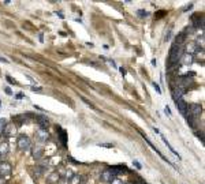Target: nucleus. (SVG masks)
<instances>
[{"label":"nucleus","mask_w":205,"mask_h":184,"mask_svg":"<svg viewBox=\"0 0 205 184\" xmlns=\"http://www.w3.org/2000/svg\"><path fill=\"white\" fill-rule=\"evenodd\" d=\"M180 59H183L182 63L186 64V66H187V64H191L193 61H194V60H193V55H185V56H182Z\"/></svg>","instance_id":"nucleus-14"},{"label":"nucleus","mask_w":205,"mask_h":184,"mask_svg":"<svg viewBox=\"0 0 205 184\" xmlns=\"http://www.w3.org/2000/svg\"><path fill=\"white\" fill-rule=\"evenodd\" d=\"M175 105H176V108H178V111L182 113L183 116L187 115L189 107H187V103H186L185 100H178V101H175Z\"/></svg>","instance_id":"nucleus-7"},{"label":"nucleus","mask_w":205,"mask_h":184,"mask_svg":"<svg viewBox=\"0 0 205 184\" xmlns=\"http://www.w3.org/2000/svg\"><path fill=\"white\" fill-rule=\"evenodd\" d=\"M17 146L21 151H27L31 149V140L27 135L22 134V135H19L18 139H17Z\"/></svg>","instance_id":"nucleus-2"},{"label":"nucleus","mask_w":205,"mask_h":184,"mask_svg":"<svg viewBox=\"0 0 205 184\" xmlns=\"http://www.w3.org/2000/svg\"><path fill=\"white\" fill-rule=\"evenodd\" d=\"M6 93H7V94H13V92H11V90H10L8 87H7V89H6Z\"/></svg>","instance_id":"nucleus-26"},{"label":"nucleus","mask_w":205,"mask_h":184,"mask_svg":"<svg viewBox=\"0 0 205 184\" xmlns=\"http://www.w3.org/2000/svg\"><path fill=\"white\" fill-rule=\"evenodd\" d=\"M7 79H8V82H10V83H14V85L17 83V82H15V81H14V79H13V78H11V76H7Z\"/></svg>","instance_id":"nucleus-23"},{"label":"nucleus","mask_w":205,"mask_h":184,"mask_svg":"<svg viewBox=\"0 0 205 184\" xmlns=\"http://www.w3.org/2000/svg\"><path fill=\"white\" fill-rule=\"evenodd\" d=\"M120 70V74H122V75H126V70L125 68H119Z\"/></svg>","instance_id":"nucleus-25"},{"label":"nucleus","mask_w":205,"mask_h":184,"mask_svg":"<svg viewBox=\"0 0 205 184\" xmlns=\"http://www.w3.org/2000/svg\"><path fill=\"white\" fill-rule=\"evenodd\" d=\"M42 172H44V168L42 166H34V169H33L34 177H40V176L42 175Z\"/></svg>","instance_id":"nucleus-15"},{"label":"nucleus","mask_w":205,"mask_h":184,"mask_svg":"<svg viewBox=\"0 0 205 184\" xmlns=\"http://www.w3.org/2000/svg\"><path fill=\"white\" fill-rule=\"evenodd\" d=\"M182 53H183V49L180 48L179 45L174 44L171 46V50H169V60H168V66H169V67L178 63V60L182 57Z\"/></svg>","instance_id":"nucleus-1"},{"label":"nucleus","mask_w":205,"mask_h":184,"mask_svg":"<svg viewBox=\"0 0 205 184\" xmlns=\"http://www.w3.org/2000/svg\"><path fill=\"white\" fill-rule=\"evenodd\" d=\"M185 40H186V37H185V33H180L179 36H178V37L175 38V44L180 46V45L183 44V41H185Z\"/></svg>","instance_id":"nucleus-16"},{"label":"nucleus","mask_w":205,"mask_h":184,"mask_svg":"<svg viewBox=\"0 0 205 184\" xmlns=\"http://www.w3.org/2000/svg\"><path fill=\"white\" fill-rule=\"evenodd\" d=\"M59 131H60V140H62V143H63V146H66V131L64 130H62V128H59Z\"/></svg>","instance_id":"nucleus-17"},{"label":"nucleus","mask_w":205,"mask_h":184,"mask_svg":"<svg viewBox=\"0 0 205 184\" xmlns=\"http://www.w3.org/2000/svg\"><path fill=\"white\" fill-rule=\"evenodd\" d=\"M13 173V165L8 161H0V176L7 180Z\"/></svg>","instance_id":"nucleus-3"},{"label":"nucleus","mask_w":205,"mask_h":184,"mask_svg":"<svg viewBox=\"0 0 205 184\" xmlns=\"http://www.w3.org/2000/svg\"><path fill=\"white\" fill-rule=\"evenodd\" d=\"M109 184H125V183H123V180H122L119 176H115V177L109 181Z\"/></svg>","instance_id":"nucleus-18"},{"label":"nucleus","mask_w":205,"mask_h":184,"mask_svg":"<svg viewBox=\"0 0 205 184\" xmlns=\"http://www.w3.org/2000/svg\"><path fill=\"white\" fill-rule=\"evenodd\" d=\"M31 157L36 160V161H41L42 157H44V147L40 146V145L33 146L31 147Z\"/></svg>","instance_id":"nucleus-4"},{"label":"nucleus","mask_w":205,"mask_h":184,"mask_svg":"<svg viewBox=\"0 0 205 184\" xmlns=\"http://www.w3.org/2000/svg\"><path fill=\"white\" fill-rule=\"evenodd\" d=\"M86 183V176L84 175H74L70 179V184H85Z\"/></svg>","instance_id":"nucleus-11"},{"label":"nucleus","mask_w":205,"mask_h":184,"mask_svg":"<svg viewBox=\"0 0 205 184\" xmlns=\"http://www.w3.org/2000/svg\"><path fill=\"white\" fill-rule=\"evenodd\" d=\"M134 184H144V181H137V183H134Z\"/></svg>","instance_id":"nucleus-30"},{"label":"nucleus","mask_w":205,"mask_h":184,"mask_svg":"<svg viewBox=\"0 0 205 184\" xmlns=\"http://www.w3.org/2000/svg\"><path fill=\"white\" fill-rule=\"evenodd\" d=\"M153 86H155V89H156V92H157V93H161V90H160V87H159V85H157L156 82L153 83Z\"/></svg>","instance_id":"nucleus-22"},{"label":"nucleus","mask_w":205,"mask_h":184,"mask_svg":"<svg viewBox=\"0 0 205 184\" xmlns=\"http://www.w3.org/2000/svg\"><path fill=\"white\" fill-rule=\"evenodd\" d=\"M0 61H4V63H8V60H6L4 57H0Z\"/></svg>","instance_id":"nucleus-29"},{"label":"nucleus","mask_w":205,"mask_h":184,"mask_svg":"<svg viewBox=\"0 0 205 184\" xmlns=\"http://www.w3.org/2000/svg\"><path fill=\"white\" fill-rule=\"evenodd\" d=\"M36 121H37L38 126H40L41 130H47V128L49 127V120L47 119V116H44V115H37Z\"/></svg>","instance_id":"nucleus-6"},{"label":"nucleus","mask_w":205,"mask_h":184,"mask_svg":"<svg viewBox=\"0 0 205 184\" xmlns=\"http://www.w3.org/2000/svg\"><path fill=\"white\" fill-rule=\"evenodd\" d=\"M164 14H165V11H159V13H157V14L155 15V17H156V18H163V17H164Z\"/></svg>","instance_id":"nucleus-21"},{"label":"nucleus","mask_w":205,"mask_h":184,"mask_svg":"<svg viewBox=\"0 0 205 184\" xmlns=\"http://www.w3.org/2000/svg\"><path fill=\"white\" fill-rule=\"evenodd\" d=\"M59 181H62V176H60V173H59L58 171L52 172V173L47 177V183H48V184H58Z\"/></svg>","instance_id":"nucleus-9"},{"label":"nucleus","mask_w":205,"mask_h":184,"mask_svg":"<svg viewBox=\"0 0 205 184\" xmlns=\"http://www.w3.org/2000/svg\"><path fill=\"white\" fill-rule=\"evenodd\" d=\"M36 135H37V138H38V139L42 140V142H45V140H48V138H49L48 131H47V130H41V128L37 131V134H36Z\"/></svg>","instance_id":"nucleus-13"},{"label":"nucleus","mask_w":205,"mask_h":184,"mask_svg":"<svg viewBox=\"0 0 205 184\" xmlns=\"http://www.w3.org/2000/svg\"><path fill=\"white\" fill-rule=\"evenodd\" d=\"M125 184H134L133 181H127V183H125Z\"/></svg>","instance_id":"nucleus-31"},{"label":"nucleus","mask_w":205,"mask_h":184,"mask_svg":"<svg viewBox=\"0 0 205 184\" xmlns=\"http://www.w3.org/2000/svg\"><path fill=\"white\" fill-rule=\"evenodd\" d=\"M164 111H165V113H167V115H171V111H169V108H168V107H165Z\"/></svg>","instance_id":"nucleus-24"},{"label":"nucleus","mask_w":205,"mask_h":184,"mask_svg":"<svg viewBox=\"0 0 205 184\" xmlns=\"http://www.w3.org/2000/svg\"><path fill=\"white\" fill-rule=\"evenodd\" d=\"M6 124H7V121H6V119H0V132L3 131V128L6 127Z\"/></svg>","instance_id":"nucleus-20"},{"label":"nucleus","mask_w":205,"mask_h":184,"mask_svg":"<svg viewBox=\"0 0 205 184\" xmlns=\"http://www.w3.org/2000/svg\"><path fill=\"white\" fill-rule=\"evenodd\" d=\"M15 131H17V128H15L14 124H6V127L3 128L2 134L7 136V138H10V136H14L15 135Z\"/></svg>","instance_id":"nucleus-10"},{"label":"nucleus","mask_w":205,"mask_h":184,"mask_svg":"<svg viewBox=\"0 0 205 184\" xmlns=\"http://www.w3.org/2000/svg\"><path fill=\"white\" fill-rule=\"evenodd\" d=\"M60 184H69V183H67V181H62Z\"/></svg>","instance_id":"nucleus-32"},{"label":"nucleus","mask_w":205,"mask_h":184,"mask_svg":"<svg viewBox=\"0 0 205 184\" xmlns=\"http://www.w3.org/2000/svg\"><path fill=\"white\" fill-rule=\"evenodd\" d=\"M137 14H138V17L140 18H147L148 17V11H144V10H138V11H137Z\"/></svg>","instance_id":"nucleus-19"},{"label":"nucleus","mask_w":205,"mask_h":184,"mask_svg":"<svg viewBox=\"0 0 205 184\" xmlns=\"http://www.w3.org/2000/svg\"><path fill=\"white\" fill-rule=\"evenodd\" d=\"M4 183H6V180H4V179H3V177H2V176H0V184H4Z\"/></svg>","instance_id":"nucleus-27"},{"label":"nucleus","mask_w":205,"mask_h":184,"mask_svg":"<svg viewBox=\"0 0 205 184\" xmlns=\"http://www.w3.org/2000/svg\"><path fill=\"white\" fill-rule=\"evenodd\" d=\"M201 112H202V107H201L200 104H191L190 105V115L193 119H196V117H198L201 115Z\"/></svg>","instance_id":"nucleus-8"},{"label":"nucleus","mask_w":205,"mask_h":184,"mask_svg":"<svg viewBox=\"0 0 205 184\" xmlns=\"http://www.w3.org/2000/svg\"><path fill=\"white\" fill-rule=\"evenodd\" d=\"M10 153V146L7 142H0V157H6Z\"/></svg>","instance_id":"nucleus-12"},{"label":"nucleus","mask_w":205,"mask_h":184,"mask_svg":"<svg viewBox=\"0 0 205 184\" xmlns=\"http://www.w3.org/2000/svg\"><path fill=\"white\" fill-rule=\"evenodd\" d=\"M115 177V173H114V171L111 169V168H107V169H104L101 172L100 175V180L102 183H109L111 180Z\"/></svg>","instance_id":"nucleus-5"},{"label":"nucleus","mask_w":205,"mask_h":184,"mask_svg":"<svg viewBox=\"0 0 205 184\" xmlns=\"http://www.w3.org/2000/svg\"><path fill=\"white\" fill-rule=\"evenodd\" d=\"M191 7H193V4H189L187 7H185V11H186V10H190V8H191Z\"/></svg>","instance_id":"nucleus-28"}]
</instances>
